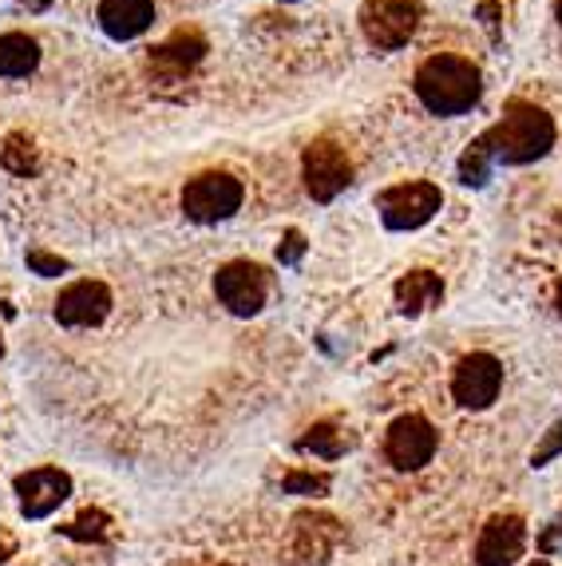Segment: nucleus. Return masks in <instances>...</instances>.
I'll list each match as a JSON object with an SVG mask.
<instances>
[{"mask_svg":"<svg viewBox=\"0 0 562 566\" xmlns=\"http://www.w3.org/2000/svg\"><path fill=\"white\" fill-rule=\"evenodd\" d=\"M40 64V44L24 32H4L0 36V76L4 80H20L37 72Z\"/></svg>","mask_w":562,"mask_h":566,"instance_id":"4468645a","label":"nucleus"},{"mask_svg":"<svg viewBox=\"0 0 562 566\" xmlns=\"http://www.w3.org/2000/svg\"><path fill=\"white\" fill-rule=\"evenodd\" d=\"M0 159H4V167H9V170H17V175H29V170L37 167V155H32V151L20 155V135H12L9 147H4V155H0Z\"/></svg>","mask_w":562,"mask_h":566,"instance_id":"412c9836","label":"nucleus"},{"mask_svg":"<svg viewBox=\"0 0 562 566\" xmlns=\"http://www.w3.org/2000/svg\"><path fill=\"white\" fill-rule=\"evenodd\" d=\"M491 167H496V159H491V151L483 147V139H476L468 151L459 155V182H468V187H483L488 175H491Z\"/></svg>","mask_w":562,"mask_h":566,"instance_id":"f3484780","label":"nucleus"},{"mask_svg":"<svg viewBox=\"0 0 562 566\" xmlns=\"http://www.w3.org/2000/svg\"><path fill=\"white\" fill-rule=\"evenodd\" d=\"M100 29L112 40H135L155 24V0H104L100 4Z\"/></svg>","mask_w":562,"mask_h":566,"instance_id":"ddd939ff","label":"nucleus"},{"mask_svg":"<svg viewBox=\"0 0 562 566\" xmlns=\"http://www.w3.org/2000/svg\"><path fill=\"white\" fill-rule=\"evenodd\" d=\"M325 488H329L325 475H310V472L285 475V491H293V495H321Z\"/></svg>","mask_w":562,"mask_h":566,"instance_id":"aec40b11","label":"nucleus"},{"mask_svg":"<svg viewBox=\"0 0 562 566\" xmlns=\"http://www.w3.org/2000/svg\"><path fill=\"white\" fill-rule=\"evenodd\" d=\"M24 4H48V0H24Z\"/></svg>","mask_w":562,"mask_h":566,"instance_id":"a878e982","label":"nucleus"},{"mask_svg":"<svg viewBox=\"0 0 562 566\" xmlns=\"http://www.w3.org/2000/svg\"><path fill=\"white\" fill-rule=\"evenodd\" d=\"M440 297H444V285L431 270H413L408 277L396 282V305H400L404 313H420L440 302Z\"/></svg>","mask_w":562,"mask_h":566,"instance_id":"2eb2a0df","label":"nucleus"},{"mask_svg":"<svg viewBox=\"0 0 562 566\" xmlns=\"http://www.w3.org/2000/svg\"><path fill=\"white\" fill-rule=\"evenodd\" d=\"M301 452H313L321 455V460H337L341 452H345V440H341V432H333L329 424H318L310 428V436H301Z\"/></svg>","mask_w":562,"mask_h":566,"instance_id":"a211bd4d","label":"nucleus"},{"mask_svg":"<svg viewBox=\"0 0 562 566\" xmlns=\"http://www.w3.org/2000/svg\"><path fill=\"white\" fill-rule=\"evenodd\" d=\"M440 187H431V182H400V187H388L376 199V210H381V222L388 230H416L440 210Z\"/></svg>","mask_w":562,"mask_h":566,"instance_id":"0eeeda50","label":"nucleus"},{"mask_svg":"<svg viewBox=\"0 0 562 566\" xmlns=\"http://www.w3.org/2000/svg\"><path fill=\"white\" fill-rule=\"evenodd\" d=\"M527 551V523L519 515H496L479 531L476 563L479 566H516Z\"/></svg>","mask_w":562,"mask_h":566,"instance_id":"f8f14e48","label":"nucleus"},{"mask_svg":"<svg viewBox=\"0 0 562 566\" xmlns=\"http://www.w3.org/2000/svg\"><path fill=\"white\" fill-rule=\"evenodd\" d=\"M483 147L491 151V159L503 167H527V163L543 159L554 147V119L534 104H507V112L483 135Z\"/></svg>","mask_w":562,"mask_h":566,"instance_id":"f257e3e1","label":"nucleus"},{"mask_svg":"<svg viewBox=\"0 0 562 566\" xmlns=\"http://www.w3.org/2000/svg\"><path fill=\"white\" fill-rule=\"evenodd\" d=\"M29 265L40 277H60L67 270L64 258H52V254H44V250H29Z\"/></svg>","mask_w":562,"mask_h":566,"instance_id":"4be33fe9","label":"nucleus"},{"mask_svg":"<svg viewBox=\"0 0 562 566\" xmlns=\"http://www.w3.org/2000/svg\"><path fill=\"white\" fill-rule=\"evenodd\" d=\"M554 17H559V24H562V0H554Z\"/></svg>","mask_w":562,"mask_h":566,"instance_id":"393cba45","label":"nucleus"},{"mask_svg":"<svg viewBox=\"0 0 562 566\" xmlns=\"http://www.w3.org/2000/svg\"><path fill=\"white\" fill-rule=\"evenodd\" d=\"M215 293L235 317H253L270 297V277L253 262H226L215 277Z\"/></svg>","mask_w":562,"mask_h":566,"instance_id":"1a4fd4ad","label":"nucleus"},{"mask_svg":"<svg viewBox=\"0 0 562 566\" xmlns=\"http://www.w3.org/2000/svg\"><path fill=\"white\" fill-rule=\"evenodd\" d=\"M301 179H305V190L318 202H333L353 182V163H348V155L341 151L337 143L318 139L301 155Z\"/></svg>","mask_w":562,"mask_h":566,"instance_id":"423d86ee","label":"nucleus"},{"mask_svg":"<svg viewBox=\"0 0 562 566\" xmlns=\"http://www.w3.org/2000/svg\"><path fill=\"white\" fill-rule=\"evenodd\" d=\"M436 448H440V432L431 428V420H424L416 412L393 420V428L385 436V460L393 463L396 472H420L424 463H431Z\"/></svg>","mask_w":562,"mask_h":566,"instance_id":"39448f33","label":"nucleus"},{"mask_svg":"<svg viewBox=\"0 0 562 566\" xmlns=\"http://www.w3.org/2000/svg\"><path fill=\"white\" fill-rule=\"evenodd\" d=\"M246 190L235 175H226V170H207V175H198L183 187V214L190 222H226V218H235L242 210Z\"/></svg>","mask_w":562,"mask_h":566,"instance_id":"7ed1b4c3","label":"nucleus"},{"mask_svg":"<svg viewBox=\"0 0 562 566\" xmlns=\"http://www.w3.org/2000/svg\"><path fill=\"white\" fill-rule=\"evenodd\" d=\"M17 495L24 520H48L72 495V480L60 468H37V472L17 475Z\"/></svg>","mask_w":562,"mask_h":566,"instance_id":"9d476101","label":"nucleus"},{"mask_svg":"<svg viewBox=\"0 0 562 566\" xmlns=\"http://www.w3.org/2000/svg\"><path fill=\"white\" fill-rule=\"evenodd\" d=\"M416 99L431 115H464L479 104L483 95V76L479 67L464 56H428L416 67Z\"/></svg>","mask_w":562,"mask_h":566,"instance_id":"f03ea898","label":"nucleus"},{"mask_svg":"<svg viewBox=\"0 0 562 566\" xmlns=\"http://www.w3.org/2000/svg\"><path fill=\"white\" fill-rule=\"evenodd\" d=\"M202 52H207V40L198 36V32H175L170 40H163L159 48H155V64L159 67H175V72H187V67H195L198 60H202Z\"/></svg>","mask_w":562,"mask_h":566,"instance_id":"dca6fc26","label":"nucleus"},{"mask_svg":"<svg viewBox=\"0 0 562 566\" xmlns=\"http://www.w3.org/2000/svg\"><path fill=\"white\" fill-rule=\"evenodd\" d=\"M420 24V4L416 0H368L361 9V32L381 52H396L413 40Z\"/></svg>","mask_w":562,"mask_h":566,"instance_id":"20e7f679","label":"nucleus"},{"mask_svg":"<svg viewBox=\"0 0 562 566\" xmlns=\"http://www.w3.org/2000/svg\"><path fill=\"white\" fill-rule=\"evenodd\" d=\"M56 322L67 329H92L112 313V293L104 282H72L56 297Z\"/></svg>","mask_w":562,"mask_h":566,"instance_id":"9b49d317","label":"nucleus"},{"mask_svg":"<svg viewBox=\"0 0 562 566\" xmlns=\"http://www.w3.org/2000/svg\"><path fill=\"white\" fill-rule=\"evenodd\" d=\"M285 242H290V245H285V250H278V258H281V262H298L301 250H305V242H301V234H298V230H293V234L285 238Z\"/></svg>","mask_w":562,"mask_h":566,"instance_id":"5701e85b","label":"nucleus"},{"mask_svg":"<svg viewBox=\"0 0 562 566\" xmlns=\"http://www.w3.org/2000/svg\"><path fill=\"white\" fill-rule=\"evenodd\" d=\"M562 455V416L554 420L551 428H547V436L534 444V452H531V468H547L551 460H559Z\"/></svg>","mask_w":562,"mask_h":566,"instance_id":"6ab92c4d","label":"nucleus"},{"mask_svg":"<svg viewBox=\"0 0 562 566\" xmlns=\"http://www.w3.org/2000/svg\"><path fill=\"white\" fill-rule=\"evenodd\" d=\"M499 388H503V365L491 353H471L451 373V397L459 408H471V412L496 405Z\"/></svg>","mask_w":562,"mask_h":566,"instance_id":"6e6552de","label":"nucleus"},{"mask_svg":"<svg viewBox=\"0 0 562 566\" xmlns=\"http://www.w3.org/2000/svg\"><path fill=\"white\" fill-rule=\"evenodd\" d=\"M554 305H559V313H562V282H559V290H554Z\"/></svg>","mask_w":562,"mask_h":566,"instance_id":"b1692460","label":"nucleus"}]
</instances>
